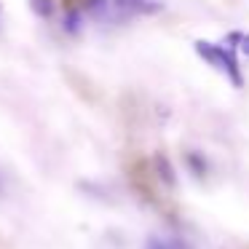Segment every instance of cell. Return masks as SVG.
<instances>
[{
  "label": "cell",
  "mask_w": 249,
  "mask_h": 249,
  "mask_svg": "<svg viewBox=\"0 0 249 249\" xmlns=\"http://www.w3.org/2000/svg\"><path fill=\"white\" fill-rule=\"evenodd\" d=\"M193 51L220 75H225L228 81L236 89L244 86V75H241V65H238V49L231 40H222V43H212V40H196Z\"/></svg>",
  "instance_id": "6da1fadb"
},
{
  "label": "cell",
  "mask_w": 249,
  "mask_h": 249,
  "mask_svg": "<svg viewBox=\"0 0 249 249\" xmlns=\"http://www.w3.org/2000/svg\"><path fill=\"white\" fill-rule=\"evenodd\" d=\"M110 6H113L118 22H124V19L137 17V14H156V11H161L163 0H110Z\"/></svg>",
  "instance_id": "7a4b0ae2"
},
{
  "label": "cell",
  "mask_w": 249,
  "mask_h": 249,
  "mask_svg": "<svg viewBox=\"0 0 249 249\" xmlns=\"http://www.w3.org/2000/svg\"><path fill=\"white\" fill-rule=\"evenodd\" d=\"M153 172H156V179L163 185V188H174V185H177L174 166L163 153H156V156H153Z\"/></svg>",
  "instance_id": "3957f363"
},
{
  "label": "cell",
  "mask_w": 249,
  "mask_h": 249,
  "mask_svg": "<svg viewBox=\"0 0 249 249\" xmlns=\"http://www.w3.org/2000/svg\"><path fill=\"white\" fill-rule=\"evenodd\" d=\"M185 166H188V172L193 174L196 179H204L206 174H209V161H206L204 153H198V150L185 153Z\"/></svg>",
  "instance_id": "277c9868"
},
{
  "label": "cell",
  "mask_w": 249,
  "mask_h": 249,
  "mask_svg": "<svg viewBox=\"0 0 249 249\" xmlns=\"http://www.w3.org/2000/svg\"><path fill=\"white\" fill-rule=\"evenodd\" d=\"M81 27H83V8L70 6L65 11V17H62V30H65L67 35H78Z\"/></svg>",
  "instance_id": "5b68a950"
},
{
  "label": "cell",
  "mask_w": 249,
  "mask_h": 249,
  "mask_svg": "<svg viewBox=\"0 0 249 249\" xmlns=\"http://www.w3.org/2000/svg\"><path fill=\"white\" fill-rule=\"evenodd\" d=\"M142 249H188V244L179 241V238H172V236H158V233H153V236L145 238V247Z\"/></svg>",
  "instance_id": "8992f818"
},
{
  "label": "cell",
  "mask_w": 249,
  "mask_h": 249,
  "mask_svg": "<svg viewBox=\"0 0 249 249\" xmlns=\"http://www.w3.org/2000/svg\"><path fill=\"white\" fill-rule=\"evenodd\" d=\"M228 40L238 49V54L249 59V33H231V35H228Z\"/></svg>",
  "instance_id": "52a82bcc"
},
{
  "label": "cell",
  "mask_w": 249,
  "mask_h": 249,
  "mask_svg": "<svg viewBox=\"0 0 249 249\" xmlns=\"http://www.w3.org/2000/svg\"><path fill=\"white\" fill-rule=\"evenodd\" d=\"M30 8H33L40 19H49L51 14H54V0H30Z\"/></svg>",
  "instance_id": "ba28073f"
},
{
  "label": "cell",
  "mask_w": 249,
  "mask_h": 249,
  "mask_svg": "<svg viewBox=\"0 0 249 249\" xmlns=\"http://www.w3.org/2000/svg\"><path fill=\"white\" fill-rule=\"evenodd\" d=\"M0 196H6V179H3V174H0Z\"/></svg>",
  "instance_id": "9c48e42d"
}]
</instances>
